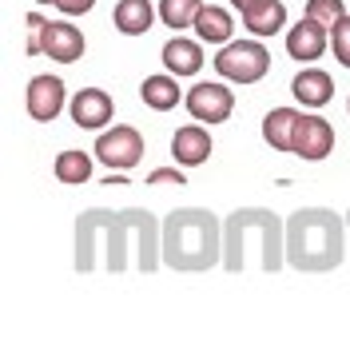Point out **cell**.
Returning <instances> with one entry per match:
<instances>
[{
	"instance_id": "6da1fadb",
	"label": "cell",
	"mask_w": 350,
	"mask_h": 350,
	"mask_svg": "<svg viewBox=\"0 0 350 350\" xmlns=\"http://www.w3.org/2000/svg\"><path fill=\"white\" fill-rule=\"evenodd\" d=\"M135 239V262L152 275L163 262V227L148 211H84L76 219V271H92L104 262L108 271L128 267V251Z\"/></svg>"
},
{
	"instance_id": "7a4b0ae2",
	"label": "cell",
	"mask_w": 350,
	"mask_h": 350,
	"mask_svg": "<svg viewBox=\"0 0 350 350\" xmlns=\"http://www.w3.org/2000/svg\"><path fill=\"white\" fill-rule=\"evenodd\" d=\"M251 259L262 271H283L286 262V223L267 207H239L223 223V267L243 271Z\"/></svg>"
},
{
	"instance_id": "3957f363",
	"label": "cell",
	"mask_w": 350,
	"mask_h": 350,
	"mask_svg": "<svg viewBox=\"0 0 350 350\" xmlns=\"http://www.w3.org/2000/svg\"><path fill=\"white\" fill-rule=\"evenodd\" d=\"M347 255V227L327 207H303L286 219V262L306 275L334 271Z\"/></svg>"
},
{
	"instance_id": "277c9868",
	"label": "cell",
	"mask_w": 350,
	"mask_h": 350,
	"mask_svg": "<svg viewBox=\"0 0 350 350\" xmlns=\"http://www.w3.org/2000/svg\"><path fill=\"white\" fill-rule=\"evenodd\" d=\"M223 259V227L203 207H179L163 219V262L175 271H211Z\"/></svg>"
},
{
	"instance_id": "5b68a950",
	"label": "cell",
	"mask_w": 350,
	"mask_h": 350,
	"mask_svg": "<svg viewBox=\"0 0 350 350\" xmlns=\"http://www.w3.org/2000/svg\"><path fill=\"white\" fill-rule=\"evenodd\" d=\"M215 68L231 84H259L267 76V68H271V52L259 40H231L219 48Z\"/></svg>"
},
{
	"instance_id": "8992f818",
	"label": "cell",
	"mask_w": 350,
	"mask_h": 350,
	"mask_svg": "<svg viewBox=\"0 0 350 350\" xmlns=\"http://www.w3.org/2000/svg\"><path fill=\"white\" fill-rule=\"evenodd\" d=\"M144 159V135L131 124H116L96 135V163H104L111 172H128Z\"/></svg>"
},
{
	"instance_id": "52a82bcc",
	"label": "cell",
	"mask_w": 350,
	"mask_h": 350,
	"mask_svg": "<svg viewBox=\"0 0 350 350\" xmlns=\"http://www.w3.org/2000/svg\"><path fill=\"white\" fill-rule=\"evenodd\" d=\"M64 104H68V88H64V80L52 76V72L32 76L28 88H24V108H28V116H32L36 124H52Z\"/></svg>"
},
{
	"instance_id": "ba28073f",
	"label": "cell",
	"mask_w": 350,
	"mask_h": 350,
	"mask_svg": "<svg viewBox=\"0 0 350 350\" xmlns=\"http://www.w3.org/2000/svg\"><path fill=\"white\" fill-rule=\"evenodd\" d=\"M68 111H72V124H76V128L104 131V128H111L116 100H111L104 88H80V92L68 100Z\"/></svg>"
},
{
	"instance_id": "9c48e42d",
	"label": "cell",
	"mask_w": 350,
	"mask_h": 350,
	"mask_svg": "<svg viewBox=\"0 0 350 350\" xmlns=\"http://www.w3.org/2000/svg\"><path fill=\"white\" fill-rule=\"evenodd\" d=\"M183 104L187 111L196 116L199 124H223V120H231V111H235V96H231V88L227 84H196L187 96H183Z\"/></svg>"
},
{
	"instance_id": "30bf717a",
	"label": "cell",
	"mask_w": 350,
	"mask_h": 350,
	"mask_svg": "<svg viewBox=\"0 0 350 350\" xmlns=\"http://www.w3.org/2000/svg\"><path fill=\"white\" fill-rule=\"evenodd\" d=\"M291 152L306 159V163H319V159H327L334 152V128H330L323 116H314V111H306L299 116V128H295V148Z\"/></svg>"
},
{
	"instance_id": "8fae6325",
	"label": "cell",
	"mask_w": 350,
	"mask_h": 350,
	"mask_svg": "<svg viewBox=\"0 0 350 350\" xmlns=\"http://www.w3.org/2000/svg\"><path fill=\"white\" fill-rule=\"evenodd\" d=\"M40 48L48 60H56V64H76L80 56H84V32L76 28V24L68 21H48L44 24V36H40Z\"/></svg>"
},
{
	"instance_id": "7c38bea8",
	"label": "cell",
	"mask_w": 350,
	"mask_h": 350,
	"mask_svg": "<svg viewBox=\"0 0 350 350\" xmlns=\"http://www.w3.org/2000/svg\"><path fill=\"white\" fill-rule=\"evenodd\" d=\"M327 32H330L327 24H319L314 16H303L291 28V36H286V56L299 60V64H319V56L330 48Z\"/></svg>"
},
{
	"instance_id": "4fadbf2b",
	"label": "cell",
	"mask_w": 350,
	"mask_h": 350,
	"mask_svg": "<svg viewBox=\"0 0 350 350\" xmlns=\"http://www.w3.org/2000/svg\"><path fill=\"white\" fill-rule=\"evenodd\" d=\"M211 131H207V124H183V128L172 135V159L179 163V167H199V163H207L211 159Z\"/></svg>"
},
{
	"instance_id": "5bb4252c",
	"label": "cell",
	"mask_w": 350,
	"mask_h": 350,
	"mask_svg": "<svg viewBox=\"0 0 350 350\" xmlns=\"http://www.w3.org/2000/svg\"><path fill=\"white\" fill-rule=\"evenodd\" d=\"M291 96H295L303 108L319 111L334 100V80H330V72H323V68H303V72L291 80Z\"/></svg>"
},
{
	"instance_id": "9a60e30c",
	"label": "cell",
	"mask_w": 350,
	"mask_h": 350,
	"mask_svg": "<svg viewBox=\"0 0 350 350\" xmlns=\"http://www.w3.org/2000/svg\"><path fill=\"white\" fill-rule=\"evenodd\" d=\"M163 68L172 76H196V72H203V48H199V40L172 36L163 44Z\"/></svg>"
},
{
	"instance_id": "2e32d148",
	"label": "cell",
	"mask_w": 350,
	"mask_h": 350,
	"mask_svg": "<svg viewBox=\"0 0 350 350\" xmlns=\"http://www.w3.org/2000/svg\"><path fill=\"white\" fill-rule=\"evenodd\" d=\"M299 108H271L262 116V139L275 152H291L295 148V128H299Z\"/></svg>"
},
{
	"instance_id": "e0dca14e",
	"label": "cell",
	"mask_w": 350,
	"mask_h": 350,
	"mask_svg": "<svg viewBox=\"0 0 350 350\" xmlns=\"http://www.w3.org/2000/svg\"><path fill=\"white\" fill-rule=\"evenodd\" d=\"M196 36L207 44H231V36H235V16L227 12V8H219V4H203L196 16Z\"/></svg>"
},
{
	"instance_id": "ac0fdd59",
	"label": "cell",
	"mask_w": 350,
	"mask_h": 350,
	"mask_svg": "<svg viewBox=\"0 0 350 350\" xmlns=\"http://www.w3.org/2000/svg\"><path fill=\"white\" fill-rule=\"evenodd\" d=\"M111 24H116L124 36H144V32L155 24L152 0H120L116 12H111Z\"/></svg>"
},
{
	"instance_id": "d6986e66",
	"label": "cell",
	"mask_w": 350,
	"mask_h": 350,
	"mask_svg": "<svg viewBox=\"0 0 350 350\" xmlns=\"http://www.w3.org/2000/svg\"><path fill=\"white\" fill-rule=\"evenodd\" d=\"M139 100L152 111H172L175 104H183V92H179V76H148L139 84Z\"/></svg>"
},
{
	"instance_id": "ffe728a7",
	"label": "cell",
	"mask_w": 350,
	"mask_h": 350,
	"mask_svg": "<svg viewBox=\"0 0 350 350\" xmlns=\"http://www.w3.org/2000/svg\"><path fill=\"white\" fill-rule=\"evenodd\" d=\"M243 24H247L251 36H275V32H283V24H286V4L283 0H262V4L243 12Z\"/></svg>"
},
{
	"instance_id": "44dd1931",
	"label": "cell",
	"mask_w": 350,
	"mask_h": 350,
	"mask_svg": "<svg viewBox=\"0 0 350 350\" xmlns=\"http://www.w3.org/2000/svg\"><path fill=\"white\" fill-rule=\"evenodd\" d=\"M56 179L60 183H68V187H80V183H88L92 179V155L88 152H60L56 155Z\"/></svg>"
},
{
	"instance_id": "7402d4cb",
	"label": "cell",
	"mask_w": 350,
	"mask_h": 350,
	"mask_svg": "<svg viewBox=\"0 0 350 350\" xmlns=\"http://www.w3.org/2000/svg\"><path fill=\"white\" fill-rule=\"evenodd\" d=\"M199 8H203V0H159V21L183 32V28H196Z\"/></svg>"
},
{
	"instance_id": "603a6c76",
	"label": "cell",
	"mask_w": 350,
	"mask_h": 350,
	"mask_svg": "<svg viewBox=\"0 0 350 350\" xmlns=\"http://www.w3.org/2000/svg\"><path fill=\"white\" fill-rule=\"evenodd\" d=\"M306 16H314L319 24L334 28V24L347 16V4L342 0H306Z\"/></svg>"
},
{
	"instance_id": "cb8c5ba5",
	"label": "cell",
	"mask_w": 350,
	"mask_h": 350,
	"mask_svg": "<svg viewBox=\"0 0 350 350\" xmlns=\"http://www.w3.org/2000/svg\"><path fill=\"white\" fill-rule=\"evenodd\" d=\"M330 52H334V60L342 68H350V16H342L330 28Z\"/></svg>"
},
{
	"instance_id": "d4e9b609",
	"label": "cell",
	"mask_w": 350,
	"mask_h": 350,
	"mask_svg": "<svg viewBox=\"0 0 350 350\" xmlns=\"http://www.w3.org/2000/svg\"><path fill=\"white\" fill-rule=\"evenodd\" d=\"M44 16L40 12H28V21H24V28H28V40H24V52H28V56H40L44 48H40V36H44Z\"/></svg>"
},
{
	"instance_id": "484cf974",
	"label": "cell",
	"mask_w": 350,
	"mask_h": 350,
	"mask_svg": "<svg viewBox=\"0 0 350 350\" xmlns=\"http://www.w3.org/2000/svg\"><path fill=\"white\" fill-rule=\"evenodd\" d=\"M163 183H172V187H183V183H187V175L179 172V167H159V172L148 175V187H163Z\"/></svg>"
},
{
	"instance_id": "4316f807",
	"label": "cell",
	"mask_w": 350,
	"mask_h": 350,
	"mask_svg": "<svg viewBox=\"0 0 350 350\" xmlns=\"http://www.w3.org/2000/svg\"><path fill=\"white\" fill-rule=\"evenodd\" d=\"M52 4H56L64 16H84V12H92L96 0H52Z\"/></svg>"
},
{
	"instance_id": "83f0119b",
	"label": "cell",
	"mask_w": 350,
	"mask_h": 350,
	"mask_svg": "<svg viewBox=\"0 0 350 350\" xmlns=\"http://www.w3.org/2000/svg\"><path fill=\"white\" fill-rule=\"evenodd\" d=\"M231 4H235L239 12H247V8H255V4H262V0H231Z\"/></svg>"
},
{
	"instance_id": "f1b7e54d",
	"label": "cell",
	"mask_w": 350,
	"mask_h": 350,
	"mask_svg": "<svg viewBox=\"0 0 350 350\" xmlns=\"http://www.w3.org/2000/svg\"><path fill=\"white\" fill-rule=\"evenodd\" d=\"M36 4H52V0H36Z\"/></svg>"
},
{
	"instance_id": "f546056e",
	"label": "cell",
	"mask_w": 350,
	"mask_h": 350,
	"mask_svg": "<svg viewBox=\"0 0 350 350\" xmlns=\"http://www.w3.org/2000/svg\"><path fill=\"white\" fill-rule=\"evenodd\" d=\"M347 108H350V100H347Z\"/></svg>"
},
{
	"instance_id": "4dcf8cb0",
	"label": "cell",
	"mask_w": 350,
	"mask_h": 350,
	"mask_svg": "<svg viewBox=\"0 0 350 350\" xmlns=\"http://www.w3.org/2000/svg\"><path fill=\"white\" fill-rule=\"evenodd\" d=\"M347 223H350V215H347Z\"/></svg>"
}]
</instances>
